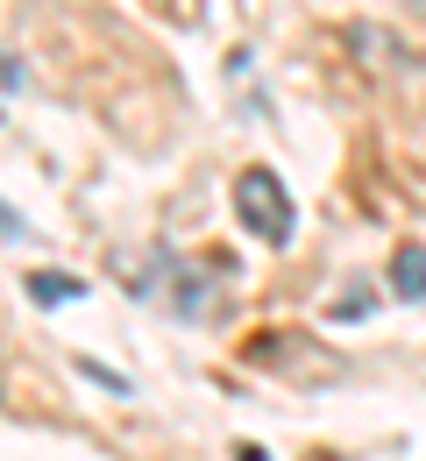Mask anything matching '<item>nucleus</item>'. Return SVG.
<instances>
[{"label": "nucleus", "mask_w": 426, "mask_h": 461, "mask_svg": "<svg viewBox=\"0 0 426 461\" xmlns=\"http://www.w3.org/2000/svg\"><path fill=\"white\" fill-rule=\"evenodd\" d=\"M235 213H242L249 234H263L270 249H285L292 241V228H299V213H292V192H285V177L277 171H242L235 177Z\"/></svg>", "instance_id": "obj_1"}, {"label": "nucleus", "mask_w": 426, "mask_h": 461, "mask_svg": "<svg viewBox=\"0 0 426 461\" xmlns=\"http://www.w3.org/2000/svg\"><path fill=\"white\" fill-rule=\"evenodd\" d=\"M391 291H398V298H426V241H398V256H391Z\"/></svg>", "instance_id": "obj_2"}, {"label": "nucleus", "mask_w": 426, "mask_h": 461, "mask_svg": "<svg viewBox=\"0 0 426 461\" xmlns=\"http://www.w3.org/2000/svg\"><path fill=\"white\" fill-rule=\"evenodd\" d=\"M22 291H29L36 305H71L86 285H78V277H64V270H29V277H22Z\"/></svg>", "instance_id": "obj_3"}, {"label": "nucleus", "mask_w": 426, "mask_h": 461, "mask_svg": "<svg viewBox=\"0 0 426 461\" xmlns=\"http://www.w3.org/2000/svg\"><path fill=\"white\" fill-rule=\"evenodd\" d=\"M0 86H7V93H22V58H14V50L0 58Z\"/></svg>", "instance_id": "obj_4"}]
</instances>
